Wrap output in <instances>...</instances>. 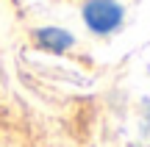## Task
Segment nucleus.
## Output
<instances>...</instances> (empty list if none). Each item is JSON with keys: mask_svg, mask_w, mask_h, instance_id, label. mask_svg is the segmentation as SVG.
Listing matches in <instances>:
<instances>
[{"mask_svg": "<svg viewBox=\"0 0 150 147\" xmlns=\"http://www.w3.org/2000/svg\"><path fill=\"white\" fill-rule=\"evenodd\" d=\"M83 22L89 31L100 33H114L122 25V6L117 0H86L83 3Z\"/></svg>", "mask_w": 150, "mask_h": 147, "instance_id": "obj_1", "label": "nucleus"}, {"mask_svg": "<svg viewBox=\"0 0 150 147\" xmlns=\"http://www.w3.org/2000/svg\"><path fill=\"white\" fill-rule=\"evenodd\" d=\"M33 39L42 50H50V53H64L75 44V36L64 28H39L33 33Z\"/></svg>", "mask_w": 150, "mask_h": 147, "instance_id": "obj_2", "label": "nucleus"}]
</instances>
